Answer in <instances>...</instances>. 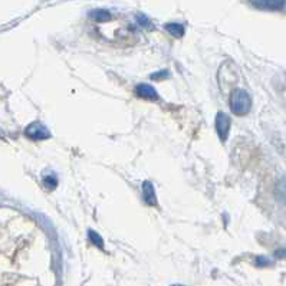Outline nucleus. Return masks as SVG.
Returning <instances> with one entry per match:
<instances>
[{
  "mask_svg": "<svg viewBox=\"0 0 286 286\" xmlns=\"http://www.w3.org/2000/svg\"><path fill=\"white\" fill-rule=\"evenodd\" d=\"M43 184H45V187L48 188V190H53V188L56 187V184H58L56 177H53V175H48V177H45V180H43Z\"/></svg>",
  "mask_w": 286,
  "mask_h": 286,
  "instance_id": "obj_11",
  "label": "nucleus"
},
{
  "mask_svg": "<svg viewBox=\"0 0 286 286\" xmlns=\"http://www.w3.org/2000/svg\"><path fill=\"white\" fill-rule=\"evenodd\" d=\"M229 104H230V109H232L233 114H236V115H246L250 111V108H252V98H250L248 91L237 88V90H234L230 94Z\"/></svg>",
  "mask_w": 286,
  "mask_h": 286,
  "instance_id": "obj_1",
  "label": "nucleus"
},
{
  "mask_svg": "<svg viewBox=\"0 0 286 286\" xmlns=\"http://www.w3.org/2000/svg\"><path fill=\"white\" fill-rule=\"evenodd\" d=\"M143 197L144 202L150 206L157 204V196H156V188L152 186L151 181H144L143 183Z\"/></svg>",
  "mask_w": 286,
  "mask_h": 286,
  "instance_id": "obj_6",
  "label": "nucleus"
},
{
  "mask_svg": "<svg viewBox=\"0 0 286 286\" xmlns=\"http://www.w3.org/2000/svg\"><path fill=\"white\" fill-rule=\"evenodd\" d=\"M276 196H278L280 200L286 202V179H282V180L278 183V186H276Z\"/></svg>",
  "mask_w": 286,
  "mask_h": 286,
  "instance_id": "obj_10",
  "label": "nucleus"
},
{
  "mask_svg": "<svg viewBox=\"0 0 286 286\" xmlns=\"http://www.w3.org/2000/svg\"><path fill=\"white\" fill-rule=\"evenodd\" d=\"M170 74L167 72V71H161V72H157V74H152L151 75V79H154V81H160V79H164V78H168Z\"/></svg>",
  "mask_w": 286,
  "mask_h": 286,
  "instance_id": "obj_12",
  "label": "nucleus"
},
{
  "mask_svg": "<svg viewBox=\"0 0 286 286\" xmlns=\"http://www.w3.org/2000/svg\"><path fill=\"white\" fill-rule=\"evenodd\" d=\"M166 30L171 33L174 38H181L184 35V26L180 23H167Z\"/></svg>",
  "mask_w": 286,
  "mask_h": 286,
  "instance_id": "obj_8",
  "label": "nucleus"
},
{
  "mask_svg": "<svg viewBox=\"0 0 286 286\" xmlns=\"http://www.w3.org/2000/svg\"><path fill=\"white\" fill-rule=\"evenodd\" d=\"M91 19H94L95 22H106L111 19V13L104 9H97V10L91 12Z\"/></svg>",
  "mask_w": 286,
  "mask_h": 286,
  "instance_id": "obj_7",
  "label": "nucleus"
},
{
  "mask_svg": "<svg viewBox=\"0 0 286 286\" xmlns=\"http://www.w3.org/2000/svg\"><path fill=\"white\" fill-rule=\"evenodd\" d=\"M88 236H90V240L99 249H104V240H102V237L99 236L97 232H94V230H90L88 232Z\"/></svg>",
  "mask_w": 286,
  "mask_h": 286,
  "instance_id": "obj_9",
  "label": "nucleus"
},
{
  "mask_svg": "<svg viewBox=\"0 0 286 286\" xmlns=\"http://www.w3.org/2000/svg\"><path fill=\"white\" fill-rule=\"evenodd\" d=\"M171 286H184V285H171Z\"/></svg>",
  "mask_w": 286,
  "mask_h": 286,
  "instance_id": "obj_14",
  "label": "nucleus"
},
{
  "mask_svg": "<svg viewBox=\"0 0 286 286\" xmlns=\"http://www.w3.org/2000/svg\"><path fill=\"white\" fill-rule=\"evenodd\" d=\"M255 6L269 10H286V0H250Z\"/></svg>",
  "mask_w": 286,
  "mask_h": 286,
  "instance_id": "obj_4",
  "label": "nucleus"
},
{
  "mask_svg": "<svg viewBox=\"0 0 286 286\" xmlns=\"http://www.w3.org/2000/svg\"><path fill=\"white\" fill-rule=\"evenodd\" d=\"M138 22L141 23L143 26H150V22H148V19H147V17H144V16H138Z\"/></svg>",
  "mask_w": 286,
  "mask_h": 286,
  "instance_id": "obj_13",
  "label": "nucleus"
},
{
  "mask_svg": "<svg viewBox=\"0 0 286 286\" xmlns=\"http://www.w3.org/2000/svg\"><path fill=\"white\" fill-rule=\"evenodd\" d=\"M25 134L29 137L30 140H35V141H40V140H46V138H49L51 137V133H49V129L46 128L45 125L42 124V122H32L30 125L26 127L25 129Z\"/></svg>",
  "mask_w": 286,
  "mask_h": 286,
  "instance_id": "obj_2",
  "label": "nucleus"
},
{
  "mask_svg": "<svg viewBox=\"0 0 286 286\" xmlns=\"http://www.w3.org/2000/svg\"><path fill=\"white\" fill-rule=\"evenodd\" d=\"M136 95L141 99H152V101L158 99L157 91L154 90L151 85H147V83H140V85H137Z\"/></svg>",
  "mask_w": 286,
  "mask_h": 286,
  "instance_id": "obj_5",
  "label": "nucleus"
},
{
  "mask_svg": "<svg viewBox=\"0 0 286 286\" xmlns=\"http://www.w3.org/2000/svg\"><path fill=\"white\" fill-rule=\"evenodd\" d=\"M230 118L229 115H226L225 113H217L216 115V121H214V127H216V133H217L218 138L222 141H226L229 133H230Z\"/></svg>",
  "mask_w": 286,
  "mask_h": 286,
  "instance_id": "obj_3",
  "label": "nucleus"
}]
</instances>
